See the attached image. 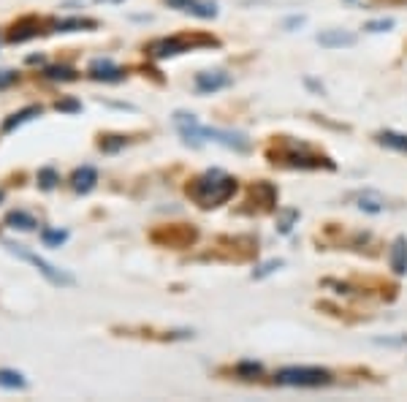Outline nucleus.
Returning a JSON list of instances; mask_svg holds the SVG:
<instances>
[{
	"instance_id": "nucleus-21",
	"label": "nucleus",
	"mask_w": 407,
	"mask_h": 402,
	"mask_svg": "<svg viewBox=\"0 0 407 402\" xmlns=\"http://www.w3.org/2000/svg\"><path fill=\"white\" fill-rule=\"evenodd\" d=\"M58 180H60V177H58V171H55V169H41V171H38V185L44 188V190H52V188L58 185Z\"/></svg>"
},
{
	"instance_id": "nucleus-22",
	"label": "nucleus",
	"mask_w": 407,
	"mask_h": 402,
	"mask_svg": "<svg viewBox=\"0 0 407 402\" xmlns=\"http://www.w3.org/2000/svg\"><path fill=\"white\" fill-rule=\"evenodd\" d=\"M359 210H367V212H383V199H380V196H362Z\"/></svg>"
},
{
	"instance_id": "nucleus-29",
	"label": "nucleus",
	"mask_w": 407,
	"mask_h": 402,
	"mask_svg": "<svg viewBox=\"0 0 407 402\" xmlns=\"http://www.w3.org/2000/svg\"><path fill=\"white\" fill-rule=\"evenodd\" d=\"M0 201H3V190H0Z\"/></svg>"
},
{
	"instance_id": "nucleus-16",
	"label": "nucleus",
	"mask_w": 407,
	"mask_h": 402,
	"mask_svg": "<svg viewBox=\"0 0 407 402\" xmlns=\"http://www.w3.org/2000/svg\"><path fill=\"white\" fill-rule=\"evenodd\" d=\"M33 36H38V25L33 22V19H25V22H19L14 28V33L9 36L14 44H19V41H28V38H33Z\"/></svg>"
},
{
	"instance_id": "nucleus-27",
	"label": "nucleus",
	"mask_w": 407,
	"mask_h": 402,
	"mask_svg": "<svg viewBox=\"0 0 407 402\" xmlns=\"http://www.w3.org/2000/svg\"><path fill=\"white\" fill-rule=\"evenodd\" d=\"M58 112H82V104L76 98H63L58 101Z\"/></svg>"
},
{
	"instance_id": "nucleus-5",
	"label": "nucleus",
	"mask_w": 407,
	"mask_h": 402,
	"mask_svg": "<svg viewBox=\"0 0 407 402\" xmlns=\"http://www.w3.org/2000/svg\"><path fill=\"white\" fill-rule=\"evenodd\" d=\"M174 125H177V131H180V136L188 144H201V125H198V120L193 117V114H188V112H177L174 114Z\"/></svg>"
},
{
	"instance_id": "nucleus-15",
	"label": "nucleus",
	"mask_w": 407,
	"mask_h": 402,
	"mask_svg": "<svg viewBox=\"0 0 407 402\" xmlns=\"http://www.w3.org/2000/svg\"><path fill=\"white\" fill-rule=\"evenodd\" d=\"M92 28H98V22H95V19H82V16H74V19H63V22H58V31L60 33L92 31Z\"/></svg>"
},
{
	"instance_id": "nucleus-28",
	"label": "nucleus",
	"mask_w": 407,
	"mask_h": 402,
	"mask_svg": "<svg viewBox=\"0 0 407 402\" xmlns=\"http://www.w3.org/2000/svg\"><path fill=\"white\" fill-rule=\"evenodd\" d=\"M14 79H16L14 71H0V90H3V87H9Z\"/></svg>"
},
{
	"instance_id": "nucleus-19",
	"label": "nucleus",
	"mask_w": 407,
	"mask_h": 402,
	"mask_svg": "<svg viewBox=\"0 0 407 402\" xmlns=\"http://www.w3.org/2000/svg\"><path fill=\"white\" fill-rule=\"evenodd\" d=\"M46 79H52V82H74L76 71L68 68V65H49L46 68Z\"/></svg>"
},
{
	"instance_id": "nucleus-26",
	"label": "nucleus",
	"mask_w": 407,
	"mask_h": 402,
	"mask_svg": "<svg viewBox=\"0 0 407 402\" xmlns=\"http://www.w3.org/2000/svg\"><path fill=\"white\" fill-rule=\"evenodd\" d=\"M394 28V19H375V22H367V31L369 33H383Z\"/></svg>"
},
{
	"instance_id": "nucleus-25",
	"label": "nucleus",
	"mask_w": 407,
	"mask_h": 402,
	"mask_svg": "<svg viewBox=\"0 0 407 402\" xmlns=\"http://www.w3.org/2000/svg\"><path fill=\"white\" fill-rule=\"evenodd\" d=\"M120 147H125V139H122V136H106V139L101 141V150H104V153H117Z\"/></svg>"
},
{
	"instance_id": "nucleus-7",
	"label": "nucleus",
	"mask_w": 407,
	"mask_h": 402,
	"mask_svg": "<svg viewBox=\"0 0 407 402\" xmlns=\"http://www.w3.org/2000/svg\"><path fill=\"white\" fill-rule=\"evenodd\" d=\"M90 77L95 79V82H122V79H125V71H122L120 65H114L112 60L98 58V60L90 63Z\"/></svg>"
},
{
	"instance_id": "nucleus-9",
	"label": "nucleus",
	"mask_w": 407,
	"mask_h": 402,
	"mask_svg": "<svg viewBox=\"0 0 407 402\" xmlns=\"http://www.w3.org/2000/svg\"><path fill=\"white\" fill-rule=\"evenodd\" d=\"M318 44L326 49H342V47H353L356 44V33L347 31H323L318 33Z\"/></svg>"
},
{
	"instance_id": "nucleus-13",
	"label": "nucleus",
	"mask_w": 407,
	"mask_h": 402,
	"mask_svg": "<svg viewBox=\"0 0 407 402\" xmlns=\"http://www.w3.org/2000/svg\"><path fill=\"white\" fill-rule=\"evenodd\" d=\"M6 223H9L11 229H19V232H33V229H36V217L22 212V210L9 212V215H6Z\"/></svg>"
},
{
	"instance_id": "nucleus-20",
	"label": "nucleus",
	"mask_w": 407,
	"mask_h": 402,
	"mask_svg": "<svg viewBox=\"0 0 407 402\" xmlns=\"http://www.w3.org/2000/svg\"><path fill=\"white\" fill-rule=\"evenodd\" d=\"M41 239H44L49 248H60L63 242L68 239V232H55V229H44V232H41Z\"/></svg>"
},
{
	"instance_id": "nucleus-4",
	"label": "nucleus",
	"mask_w": 407,
	"mask_h": 402,
	"mask_svg": "<svg viewBox=\"0 0 407 402\" xmlns=\"http://www.w3.org/2000/svg\"><path fill=\"white\" fill-rule=\"evenodd\" d=\"M201 139L207 141H215V144H223L228 150H239L244 153L250 147V139L244 134H237V131H223V128H207L201 125Z\"/></svg>"
},
{
	"instance_id": "nucleus-6",
	"label": "nucleus",
	"mask_w": 407,
	"mask_h": 402,
	"mask_svg": "<svg viewBox=\"0 0 407 402\" xmlns=\"http://www.w3.org/2000/svg\"><path fill=\"white\" fill-rule=\"evenodd\" d=\"M147 52L155 60H163V58H174V55L188 52V41L185 38H161V41H152Z\"/></svg>"
},
{
	"instance_id": "nucleus-3",
	"label": "nucleus",
	"mask_w": 407,
	"mask_h": 402,
	"mask_svg": "<svg viewBox=\"0 0 407 402\" xmlns=\"http://www.w3.org/2000/svg\"><path fill=\"white\" fill-rule=\"evenodd\" d=\"M3 248H9V253H14L16 259H22V261H28V264H33L41 275H44L52 286H74L76 283V278L74 275H68L65 269H58L55 264H49L46 259H41L38 253H33V250H28L25 245H16V242H3Z\"/></svg>"
},
{
	"instance_id": "nucleus-18",
	"label": "nucleus",
	"mask_w": 407,
	"mask_h": 402,
	"mask_svg": "<svg viewBox=\"0 0 407 402\" xmlns=\"http://www.w3.org/2000/svg\"><path fill=\"white\" fill-rule=\"evenodd\" d=\"M377 139H380V144H386V147H391V150L407 153V136H405V134H396V131H386V134H380Z\"/></svg>"
},
{
	"instance_id": "nucleus-17",
	"label": "nucleus",
	"mask_w": 407,
	"mask_h": 402,
	"mask_svg": "<svg viewBox=\"0 0 407 402\" xmlns=\"http://www.w3.org/2000/svg\"><path fill=\"white\" fill-rule=\"evenodd\" d=\"M28 381L25 375L16 370H0V389H25Z\"/></svg>"
},
{
	"instance_id": "nucleus-8",
	"label": "nucleus",
	"mask_w": 407,
	"mask_h": 402,
	"mask_svg": "<svg viewBox=\"0 0 407 402\" xmlns=\"http://www.w3.org/2000/svg\"><path fill=\"white\" fill-rule=\"evenodd\" d=\"M231 85V77L226 71H201L196 77V90L198 93H217Z\"/></svg>"
},
{
	"instance_id": "nucleus-11",
	"label": "nucleus",
	"mask_w": 407,
	"mask_h": 402,
	"mask_svg": "<svg viewBox=\"0 0 407 402\" xmlns=\"http://www.w3.org/2000/svg\"><path fill=\"white\" fill-rule=\"evenodd\" d=\"M98 183V171L92 169V166H82V169H76L71 174V188H74L76 193H90L92 188Z\"/></svg>"
},
{
	"instance_id": "nucleus-10",
	"label": "nucleus",
	"mask_w": 407,
	"mask_h": 402,
	"mask_svg": "<svg viewBox=\"0 0 407 402\" xmlns=\"http://www.w3.org/2000/svg\"><path fill=\"white\" fill-rule=\"evenodd\" d=\"M168 3H171L174 9H180V11L201 16V19L217 16V6H215V3H204V0H168Z\"/></svg>"
},
{
	"instance_id": "nucleus-14",
	"label": "nucleus",
	"mask_w": 407,
	"mask_h": 402,
	"mask_svg": "<svg viewBox=\"0 0 407 402\" xmlns=\"http://www.w3.org/2000/svg\"><path fill=\"white\" fill-rule=\"evenodd\" d=\"M391 264L396 275H405L407 272V242L405 239H396L391 248Z\"/></svg>"
},
{
	"instance_id": "nucleus-23",
	"label": "nucleus",
	"mask_w": 407,
	"mask_h": 402,
	"mask_svg": "<svg viewBox=\"0 0 407 402\" xmlns=\"http://www.w3.org/2000/svg\"><path fill=\"white\" fill-rule=\"evenodd\" d=\"M280 266H283V261H280V259H274V261L261 264V266H258L256 272H253V278H256V280L266 278V275H271V272H274V269H280Z\"/></svg>"
},
{
	"instance_id": "nucleus-24",
	"label": "nucleus",
	"mask_w": 407,
	"mask_h": 402,
	"mask_svg": "<svg viewBox=\"0 0 407 402\" xmlns=\"http://www.w3.org/2000/svg\"><path fill=\"white\" fill-rule=\"evenodd\" d=\"M237 372H239L242 378H256V375H261V364L258 362H242L239 367H237Z\"/></svg>"
},
{
	"instance_id": "nucleus-12",
	"label": "nucleus",
	"mask_w": 407,
	"mask_h": 402,
	"mask_svg": "<svg viewBox=\"0 0 407 402\" xmlns=\"http://www.w3.org/2000/svg\"><path fill=\"white\" fill-rule=\"evenodd\" d=\"M33 117H41V107H28V109H22V112H16V114H11V117L3 123V134L14 131V128H19V125L33 120Z\"/></svg>"
},
{
	"instance_id": "nucleus-1",
	"label": "nucleus",
	"mask_w": 407,
	"mask_h": 402,
	"mask_svg": "<svg viewBox=\"0 0 407 402\" xmlns=\"http://www.w3.org/2000/svg\"><path fill=\"white\" fill-rule=\"evenodd\" d=\"M234 193H237V180L228 177L226 171H217V169L201 174V177H196V180L188 185V196L196 201L198 207H204V210L226 204Z\"/></svg>"
},
{
	"instance_id": "nucleus-2",
	"label": "nucleus",
	"mask_w": 407,
	"mask_h": 402,
	"mask_svg": "<svg viewBox=\"0 0 407 402\" xmlns=\"http://www.w3.org/2000/svg\"><path fill=\"white\" fill-rule=\"evenodd\" d=\"M334 378L329 370L320 367H283L274 375V384L280 386H296V389H318L329 386Z\"/></svg>"
}]
</instances>
